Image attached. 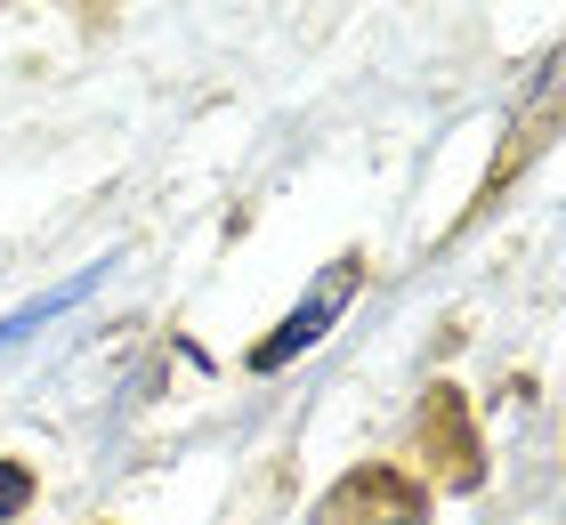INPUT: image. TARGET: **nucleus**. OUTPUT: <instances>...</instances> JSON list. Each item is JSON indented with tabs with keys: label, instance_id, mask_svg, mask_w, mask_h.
Listing matches in <instances>:
<instances>
[{
	"label": "nucleus",
	"instance_id": "obj_1",
	"mask_svg": "<svg viewBox=\"0 0 566 525\" xmlns=\"http://www.w3.org/2000/svg\"><path fill=\"white\" fill-rule=\"evenodd\" d=\"M340 283H348V267L332 275V283H324V292L307 300L300 315H283V324H275V339H260V348H251V364H260V372H275V364H292L300 348H316V339H324V324H332V307H340Z\"/></svg>",
	"mask_w": 566,
	"mask_h": 525
},
{
	"label": "nucleus",
	"instance_id": "obj_2",
	"mask_svg": "<svg viewBox=\"0 0 566 525\" xmlns=\"http://www.w3.org/2000/svg\"><path fill=\"white\" fill-rule=\"evenodd\" d=\"M24 502H33V469H24V461H0V525H9Z\"/></svg>",
	"mask_w": 566,
	"mask_h": 525
}]
</instances>
